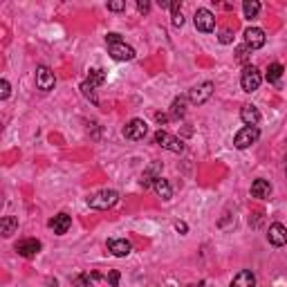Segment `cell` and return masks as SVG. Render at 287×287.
Returning a JSON list of instances; mask_svg holds the SVG:
<instances>
[{"label": "cell", "mask_w": 287, "mask_h": 287, "mask_svg": "<svg viewBox=\"0 0 287 287\" xmlns=\"http://www.w3.org/2000/svg\"><path fill=\"white\" fill-rule=\"evenodd\" d=\"M106 43H108V54L115 61H133L135 59V49L131 45L123 43V38L117 32H110L106 36Z\"/></svg>", "instance_id": "6da1fadb"}, {"label": "cell", "mask_w": 287, "mask_h": 287, "mask_svg": "<svg viewBox=\"0 0 287 287\" xmlns=\"http://www.w3.org/2000/svg\"><path fill=\"white\" fill-rule=\"evenodd\" d=\"M117 202H119V193L112 189H103V191H97L94 195H90L88 206L90 209H97V211H106V209H112Z\"/></svg>", "instance_id": "7a4b0ae2"}, {"label": "cell", "mask_w": 287, "mask_h": 287, "mask_svg": "<svg viewBox=\"0 0 287 287\" xmlns=\"http://www.w3.org/2000/svg\"><path fill=\"white\" fill-rule=\"evenodd\" d=\"M258 137H260V131H258V126H245L243 131L236 133L233 146H236L238 150H245V148H249L251 144H256Z\"/></svg>", "instance_id": "3957f363"}, {"label": "cell", "mask_w": 287, "mask_h": 287, "mask_svg": "<svg viewBox=\"0 0 287 287\" xmlns=\"http://www.w3.org/2000/svg\"><path fill=\"white\" fill-rule=\"evenodd\" d=\"M213 81H204V83H198L195 88H191L189 90V101L193 106H202V103H206V101L211 99V94H213Z\"/></svg>", "instance_id": "277c9868"}, {"label": "cell", "mask_w": 287, "mask_h": 287, "mask_svg": "<svg viewBox=\"0 0 287 287\" xmlns=\"http://www.w3.org/2000/svg\"><path fill=\"white\" fill-rule=\"evenodd\" d=\"M260 83H263L260 72H258L254 65H245L243 74H240V86H243L245 92H256V90L260 88Z\"/></svg>", "instance_id": "5b68a950"}, {"label": "cell", "mask_w": 287, "mask_h": 287, "mask_svg": "<svg viewBox=\"0 0 287 287\" xmlns=\"http://www.w3.org/2000/svg\"><path fill=\"white\" fill-rule=\"evenodd\" d=\"M155 144L162 146V148L171 150V153H182L184 150V142L182 139H177L175 135L166 133V131H157L155 133Z\"/></svg>", "instance_id": "8992f818"}, {"label": "cell", "mask_w": 287, "mask_h": 287, "mask_svg": "<svg viewBox=\"0 0 287 287\" xmlns=\"http://www.w3.org/2000/svg\"><path fill=\"white\" fill-rule=\"evenodd\" d=\"M146 133H148V126H146L144 119H131L126 126H123V137L131 139V142H139V139H144Z\"/></svg>", "instance_id": "52a82bcc"}, {"label": "cell", "mask_w": 287, "mask_h": 287, "mask_svg": "<svg viewBox=\"0 0 287 287\" xmlns=\"http://www.w3.org/2000/svg\"><path fill=\"white\" fill-rule=\"evenodd\" d=\"M193 22H195V30H198V32L209 34V32L216 30V16H213L209 9H198V11H195Z\"/></svg>", "instance_id": "ba28073f"}, {"label": "cell", "mask_w": 287, "mask_h": 287, "mask_svg": "<svg viewBox=\"0 0 287 287\" xmlns=\"http://www.w3.org/2000/svg\"><path fill=\"white\" fill-rule=\"evenodd\" d=\"M54 86H56L54 72L49 70L47 65H41L36 70V88L43 90V92H49V90H54Z\"/></svg>", "instance_id": "9c48e42d"}, {"label": "cell", "mask_w": 287, "mask_h": 287, "mask_svg": "<svg viewBox=\"0 0 287 287\" xmlns=\"http://www.w3.org/2000/svg\"><path fill=\"white\" fill-rule=\"evenodd\" d=\"M265 41H267V36L260 27H249V30L245 32V45L249 49H260L263 45H265Z\"/></svg>", "instance_id": "30bf717a"}, {"label": "cell", "mask_w": 287, "mask_h": 287, "mask_svg": "<svg viewBox=\"0 0 287 287\" xmlns=\"http://www.w3.org/2000/svg\"><path fill=\"white\" fill-rule=\"evenodd\" d=\"M41 243H38L36 238H25V240H20V243H16V251H18V256L22 258H34L41 251Z\"/></svg>", "instance_id": "8fae6325"}, {"label": "cell", "mask_w": 287, "mask_h": 287, "mask_svg": "<svg viewBox=\"0 0 287 287\" xmlns=\"http://www.w3.org/2000/svg\"><path fill=\"white\" fill-rule=\"evenodd\" d=\"M267 240L274 247L287 245V227H285V224H280V222H274L272 227H269V231H267Z\"/></svg>", "instance_id": "7c38bea8"}, {"label": "cell", "mask_w": 287, "mask_h": 287, "mask_svg": "<svg viewBox=\"0 0 287 287\" xmlns=\"http://www.w3.org/2000/svg\"><path fill=\"white\" fill-rule=\"evenodd\" d=\"M108 251L117 258H126L133 251V245L126 238H115V240H108Z\"/></svg>", "instance_id": "4fadbf2b"}, {"label": "cell", "mask_w": 287, "mask_h": 287, "mask_svg": "<svg viewBox=\"0 0 287 287\" xmlns=\"http://www.w3.org/2000/svg\"><path fill=\"white\" fill-rule=\"evenodd\" d=\"M160 177H162V162H153V164H150V166L144 171V175H142V179H139V182H142L144 189H148L150 184H155Z\"/></svg>", "instance_id": "5bb4252c"}, {"label": "cell", "mask_w": 287, "mask_h": 287, "mask_svg": "<svg viewBox=\"0 0 287 287\" xmlns=\"http://www.w3.org/2000/svg\"><path fill=\"white\" fill-rule=\"evenodd\" d=\"M240 119H243L245 126H258V121H260V110L251 103H245L243 108H240Z\"/></svg>", "instance_id": "9a60e30c"}, {"label": "cell", "mask_w": 287, "mask_h": 287, "mask_svg": "<svg viewBox=\"0 0 287 287\" xmlns=\"http://www.w3.org/2000/svg\"><path fill=\"white\" fill-rule=\"evenodd\" d=\"M49 227L54 229V233L56 236H63L70 231V227H72V218L67 216V213H59V216H54L52 220H49Z\"/></svg>", "instance_id": "2e32d148"}, {"label": "cell", "mask_w": 287, "mask_h": 287, "mask_svg": "<svg viewBox=\"0 0 287 287\" xmlns=\"http://www.w3.org/2000/svg\"><path fill=\"white\" fill-rule=\"evenodd\" d=\"M231 287H256V276L254 272H249V269H243V272H238L231 280Z\"/></svg>", "instance_id": "e0dca14e"}, {"label": "cell", "mask_w": 287, "mask_h": 287, "mask_svg": "<svg viewBox=\"0 0 287 287\" xmlns=\"http://www.w3.org/2000/svg\"><path fill=\"white\" fill-rule=\"evenodd\" d=\"M251 195L258 200H267L269 195H272V184H269L267 179H256V182L251 184Z\"/></svg>", "instance_id": "ac0fdd59"}, {"label": "cell", "mask_w": 287, "mask_h": 287, "mask_svg": "<svg viewBox=\"0 0 287 287\" xmlns=\"http://www.w3.org/2000/svg\"><path fill=\"white\" fill-rule=\"evenodd\" d=\"M18 231V218L16 216H5L3 220H0V233L5 236V238H9V236H14Z\"/></svg>", "instance_id": "d6986e66"}, {"label": "cell", "mask_w": 287, "mask_h": 287, "mask_svg": "<svg viewBox=\"0 0 287 287\" xmlns=\"http://www.w3.org/2000/svg\"><path fill=\"white\" fill-rule=\"evenodd\" d=\"M103 81H106V72L101 70V67H94V70H90V76H88L83 83H86L88 88L97 90L99 86H103Z\"/></svg>", "instance_id": "ffe728a7"}, {"label": "cell", "mask_w": 287, "mask_h": 287, "mask_svg": "<svg viewBox=\"0 0 287 287\" xmlns=\"http://www.w3.org/2000/svg\"><path fill=\"white\" fill-rule=\"evenodd\" d=\"M187 101H189V97L173 99V103H171V117L173 119H182V117L187 115Z\"/></svg>", "instance_id": "44dd1931"}, {"label": "cell", "mask_w": 287, "mask_h": 287, "mask_svg": "<svg viewBox=\"0 0 287 287\" xmlns=\"http://www.w3.org/2000/svg\"><path fill=\"white\" fill-rule=\"evenodd\" d=\"M153 189H155V193L160 195V198L164 200V202H168V200L173 198V189H171V184H168L164 177H160V179H157V182L153 184Z\"/></svg>", "instance_id": "7402d4cb"}, {"label": "cell", "mask_w": 287, "mask_h": 287, "mask_svg": "<svg viewBox=\"0 0 287 287\" xmlns=\"http://www.w3.org/2000/svg\"><path fill=\"white\" fill-rule=\"evenodd\" d=\"M101 274L92 272V274H79V276L74 278V287H92L94 280H99Z\"/></svg>", "instance_id": "603a6c76"}, {"label": "cell", "mask_w": 287, "mask_h": 287, "mask_svg": "<svg viewBox=\"0 0 287 287\" xmlns=\"http://www.w3.org/2000/svg\"><path fill=\"white\" fill-rule=\"evenodd\" d=\"M283 72H285V67L280 65V63H272V65L267 67V74H265V79H267L269 83H276L278 79L283 76Z\"/></svg>", "instance_id": "cb8c5ba5"}, {"label": "cell", "mask_w": 287, "mask_h": 287, "mask_svg": "<svg viewBox=\"0 0 287 287\" xmlns=\"http://www.w3.org/2000/svg\"><path fill=\"white\" fill-rule=\"evenodd\" d=\"M243 11H245V18H249V20L256 18L258 11H260V3H258V0H245Z\"/></svg>", "instance_id": "d4e9b609"}, {"label": "cell", "mask_w": 287, "mask_h": 287, "mask_svg": "<svg viewBox=\"0 0 287 287\" xmlns=\"http://www.w3.org/2000/svg\"><path fill=\"white\" fill-rule=\"evenodd\" d=\"M9 94H11V86L7 79H3L0 81V99H9Z\"/></svg>", "instance_id": "484cf974"}, {"label": "cell", "mask_w": 287, "mask_h": 287, "mask_svg": "<svg viewBox=\"0 0 287 287\" xmlns=\"http://www.w3.org/2000/svg\"><path fill=\"white\" fill-rule=\"evenodd\" d=\"M218 41H220L222 45L233 43V32H231V30H222V32H220V36H218Z\"/></svg>", "instance_id": "4316f807"}, {"label": "cell", "mask_w": 287, "mask_h": 287, "mask_svg": "<svg viewBox=\"0 0 287 287\" xmlns=\"http://www.w3.org/2000/svg\"><path fill=\"white\" fill-rule=\"evenodd\" d=\"M108 9L110 11H123L126 9V3H123V0H115V3H108Z\"/></svg>", "instance_id": "83f0119b"}, {"label": "cell", "mask_w": 287, "mask_h": 287, "mask_svg": "<svg viewBox=\"0 0 287 287\" xmlns=\"http://www.w3.org/2000/svg\"><path fill=\"white\" fill-rule=\"evenodd\" d=\"M236 54H238V56H236V59H238L240 63H245V61H247V56H249V47H247V45H245V47H238V52H236Z\"/></svg>", "instance_id": "f1b7e54d"}, {"label": "cell", "mask_w": 287, "mask_h": 287, "mask_svg": "<svg viewBox=\"0 0 287 287\" xmlns=\"http://www.w3.org/2000/svg\"><path fill=\"white\" fill-rule=\"evenodd\" d=\"M119 272H117V269H112V272L108 274V283L112 285V287H117V285H119Z\"/></svg>", "instance_id": "f546056e"}, {"label": "cell", "mask_w": 287, "mask_h": 287, "mask_svg": "<svg viewBox=\"0 0 287 287\" xmlns=\"http://www.w3.org/2000/svg\"><path fill=\"white\" fill-rule=\"evenodd\" d=\"M137 9H139V14H148V11H150V3H148V0H137Z\"/></svg>", "instance_id": "4dcf8cb0"}, {"label": "cell", "mask_w": 287, "mask_h": 287, "mask_svg": "<svg viewBox=\"0 0 287 287\" xmlns=\"http://www.w3.org/2000/svg\"><path fill=\"white\" fill-rule=\"evenodd\" d=\"M173 25H175V27H182V25H184L182 11H173Z\"/></svg>", "instance_id": "1f68e13d"}, {"label": "cell", "mask_w": 287, "mask_h": 287, "mask_svg": "<svg viewBox=\"0 0 287 287\" xmlns=\"http://www.w3.org/2000/svg\"><path fill=\"white\" fill-rule=\"evenodd\" d=\"M175 229H177V231H179V233H182V236H184V233H187V231H189V227H187V222H175Z\"/></svg>", "instance_id": "d6a6232c"}, {"label": "cell", "mask_w": 287, "mask_h": 287, "mask_svg": "<svg viewBox=\"0 0 287 287\" xmlns=\"http://www.w3.org/2000/svg\"><path fill=\"white\" fill-rule=\"evenodd\" d=\"M155 119H157V123H166V121H168V117H166V115H162V112H157Z\"/></svg>", "instance_id": "836d02e7"}, {"label": "cell", "mask_w": 287, "mask_h": 287, "mask_svg": "<svg viewBox=\"0 0 287 287\" xmlns=\"http://www.w3.org/2000/svg\"><path fill=\"white\" fill-rule=\"evenodd\" d=\"M171 5H173V3H168V0H160V7H162V9H171Z\"/></svg>", "instance_id": "e575fe53"}, {"label": "cell", "mask_w": 287, "mask_h": 287, "mask_svg": "<svg viewBox=\"0 0 287 287\" xmlns=\"http://www.w3.org/2000/svg\"><path fill=\"white\" fill-rule=\"evenodd\" d=\"M285 173H287V164H285Z\"/></svg>", "instance_id": "d590c367"}]
</instances>
